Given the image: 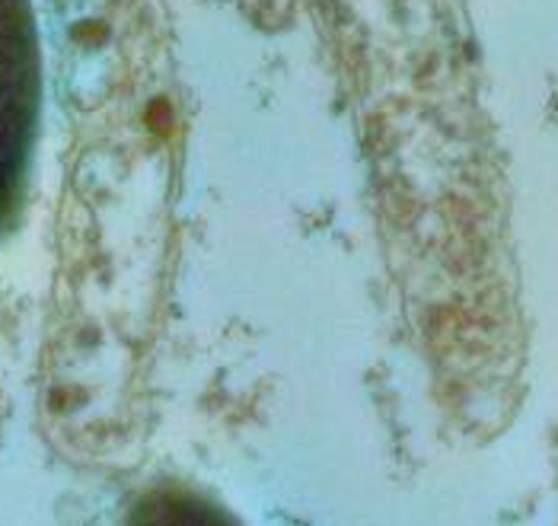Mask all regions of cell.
<instances>
[{
	"mask_svg": "<svg viewBox=\"0 0 558 526\" xmlns=\"http://www.w3.org/2000/svg\"><path fill=\"white\" fill-rule=\"evenodd\" d=\"M43 64L29 0H0V236L23 211L39 132Z\"/></svg>",
	"mask_w": 558,
	"mask_h": 526,
	"instance_id": "obj_1",
	"label": "cell"
},
{
	"mask_svg": "<svg viewBox=\"0 0 558 526\" xmlns=\"http://www.w3.org/2000/svg\"><path fill=\"white\" fill-rule=\"evenodd\" d=\"M122 526H243L211 494L179 482H157L131 501Z\"/></svg>",
	"mask_w": 558,
	"mask_h": 526,
	"instance_id": "obj_2",
	"label": "cell"
}]
</instances>
